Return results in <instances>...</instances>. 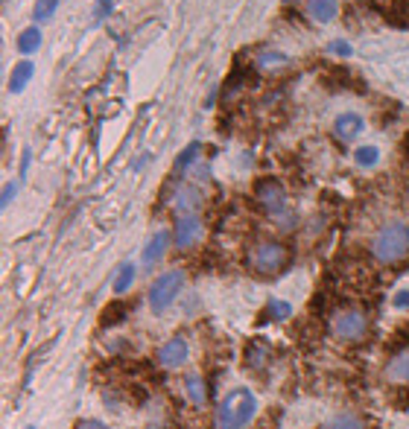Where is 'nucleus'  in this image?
I'll use <instances>...</instances> for the list:
<instances>
[{"label":"nucleus","mask_w":409,"mask_h":429,"mask_svg":"<svg viewBox=\"0 0 409 429\" xmlns=\"http://www.w3.org/2000/svg\"><path fill=\"white\" fill-rule=\"evenodd\" d=\"M257 415V400L249 388L228 391L217 406V429H246Z\"/></svg>","instance_id":"obj_1"},{"label":"nucleus","mask_w":409,"mask_h":429,"mask_svg":"<svg viewBox=\"0 0 409 429\" xmlns=\"http://www.w3.org/2000/svg\"><path fill=\"white\" fill-rule=\"evenodd\" d=\"M409 251V225L403 219H392L371 240V254L377 263H398Z\"/></svg>","instance_id":"obj_2"},{"label":"nucleus","mask_w":409,"mask_h":429,"mask_svg":"<svg viewBox=\"0 0 409 429\" xmlns=\"http://www.w3.org/2000/svg\"><path fill=\"white\" fill-rule=\"evenodd\" d=\"M184 272L181 269H170V272H164V275H158L155 280H152V286H150V292H146V301H150V310L155 313V315H161V313H167L172 304H176V298H179V292L184 289Z\"/></svg>","instance_id":"obj_3"},{"label":"nucleus","mask_w":409,"mask_h":429,"mask_svg":"<svg viewBox=\"0 0 409 429\" xmlns=\"http://www.w3.org/2000/svg\"><path fill=\"white\" fill-rule=\"evenodd\" d=\"M333 333L342 342H363L368 336V315L363 310H345L333 322Z\"/></svg>","instance_id":"obj_4"},{"label":"nucleus","mask_w":409,"mask_h":429,"mask_svg":"<svg viewBox=\"0 0 409 429\" xmlns=\"http://www.w3.org/2000/svg\"><path fill=\"white\" fill-rule=\"evenodd\" d=\"M255 196L269 216H281L287 211V193H283V184L275 178H260L255 187Z\"/></svg>","instance_id":"obj_5"},{"label":"nucleus","mask_w":409,"mask_h":429,"mask_svg":"<svg viewBox=\"0 0 409 429\" xmlns=\"http://www.w3.org/2000/svg\"><path fill=\"white\" fill-rule=\"evenodd\" d=\"M287 263V249L281 242H263L255 251V269L260 275H275Z\"/></svg>","instance_id":"obj_6"},{"label":"nucleus","mask_w":409,"mask_h":429,"mask_svg":"<svg viewBox=\"0 0 409 429\" xmlns=\"http://www.w3.org/2000/svg\"><path fill=\"white\" fill-rule=\"evenodd\" d=\"M188 357H190V345H188V339L184 336H172L158 348V365L170 368V371L172 368H181L184 362H188Z\"/></svg>","instance_id":"obj_7"},{"label":"nucleus","mask_w":409,"mask_h":429,"mask_svg":"<svg viewBox=\"0 0 409 429\" xmlns=\"http://www.w3.org/2000/svg\"><path fill=\"white\" fill-rule=\"evenodd\" d=\"M202 237V219L196 213H181L176 219V228H172V242L179 249H190L193 242H199Z\"/></svg>","instance_id":"obj_8"},{"label":"nucleus","mask_w":409,"mask_h":429,"mask_svg":"<svg viewBox=\"0 0 409 429\" xmlns=\"http://www.w3.org/2000/svg\"><path fill=\"white\" fill-rule=\"evenodd\" d=\"M363 132H366V120H363V114H357V112H342L337 120H333V134H337L339 140H345V143L357 140Z\"/></svg>","instance_id":"obj_9"},{"label":"nucleus","mask_w":409,"mask_h":429,"mask_svg":"<svg viewBox=\"0 0 409 429\" xmlns=\"http://www.w3.org/2000/svg\"><path fill=\"white\" fill-rule=\"evenodd\" d=\"M167 245H170V234H167V231H155V234L150 237V242L143 245V254H141L143 269H152L155 263H161V257H164Z\"/></svg>","instance_id":"obj_10"},{"label":"nucleus","mask_w":409,"mask_h":429,"mask_svg":"<svg viewBox=\"0 0 409 429\" xmlns=\"http://www.w3.org/2000/svg\"><path fill=\"white\" fill-rule=\"evenodd\" d=\"M32 73H35V65H32V59H21L18 65L9 70V82H6L9 94H21V91H23V88H27V85H30Z\"/></svg>","instance_id":"obj_11"},{"label":"nucleus","mask_w":409,"mask_h":429,"mask_svg":"<svg viewBox=\"0 0 409 429\" xmlns=\"http://www.w3.org/2000/svg\"><path fill=\"white\" fill-rule=\"evenodd\" d=\"M307 15L316 23H330L339 15V0H307Z\"/></svg>","instance_id":"obj_12"},{"label":"nucleus","mask_w":409,"mask_h":429,"mask_svg":"<svg viewBox=\"0 0 409 429\" xmlns=\"http://www.w3.org/2000/svg\"><path fill=\"white\" fill-rule=\"evenodd\" d=\"M202 207V193L193 187V184H184V187L176 193V211L181 213H196Z\"/></svg>","instance_id":"obj_13"},{"label":"nucleus","mask_w":409,"mask_h":429,"mask_svg":"<svg viewBox=\"0 0 409 429\" xmlns=\"http://www.w3.org/2000/svg\"><path fill=\"white\" fill-rule=\"evenodd\" d=\"M41 41H44V39H41V27H39V23H32V27H27V30L18 32L15 47H18L21 56H32V53H39Z\"/></svg>","instance_id":"obj_14"},{"label":"nucleus","mask_w":409,"mask_h":429,"mask_svg":"<svg viewBox=\"0 0 409 429\" xmlns=\"http://www.w3.org/2000/svg\"><path fill=\"white\" fill-rule=\"evenodd\" d=\"M386 377L392 379V383H409V348L395 353V359L386 365Z\"/></svg>","instance_id":"obj_15"},{"label":"nucleus","mask_w":409,"mask_h":429,"mask_svg":"<svg viewBox=\"0 0 409 429\" xmlns=\"http://www.w3.org/2000/svg\"><path fill=\"white\" fill-rule=\"evenodd\" d=\"M134 275H138L134 263H123V266L117 269V278H114V284H111L114 295H126V292L132 289V284H134Z\"/></svg>","instance_id":"obj_16"},{"label":"nucleus","mask_w":409,"mask_h":429,"mask_svg":"<svg viewBox=\"0 0 409 429\" xmlns=\"http://www.w3.org/2000/svg\"><path fill=\"white\" fill-rule=\"evenodd\" d=\"M354 161H357V167H363V169L377 167V161H380V149H377V146H371V143L357 146V149H354Z\"/></svg>","instance_id":"obj_17"},{"label":"nucleus","mask_w":409,"mask_h":429,"mask_svg":"<svg viewBox=\"0 0 409 429\" xmlns=\"http://www.w3.org/2000/svg\"><path fill=\"white\" fill-rule=\"evenodd\" d=\"M325 429H366V423L359 421L354 412H339L325 423Z\"/></svg>","instance_id":"obj_18"},{"label":"nucleus","mask_w":409,"mask_h":429,"mask_svg":"<svg viewBox=\"0 0 409 429\" xmlns=\"http://www.w3.org/2000/svg\"><path fill=\"white\" fill-rule=\"evenodd\" d=\"M56 12H59V0H35V6H32V21H35V23H47V21H53Z\"/></svg>","instance_id":"obj_19"},{"label":"nucleus","mask_w":409,"mask_h":429,"mask_svg":"<svg viewBox=\"0 0 409 429\" xmlns=\"http://www.w3.org/2000/svg\"><path fill=\"white\" fill-rule=\"evenodd\" d=\"M184 386H188V397L193 406H205V386H202V377L199 374H190L184 379Z\"/></svg>","instance_id":"obj_20"},{"label":"nucleus","mask_w":409,"mask_h":429,"mask_svg":"<svg viewBox=\"0 0 409 429\" xmlns=\"http://www.w3.org/2000/svg\"><path fill=\"white\" fill-rule=\"evenodd\" d=\"M199 149H202V143H188L181 149V155L176 158V173H184L188 167L196 164V158H199Z\"/></svg>","instance_id":"obj_21"},{"label":"nucleus","mask_w":409,"mask_h":429,"mask_svg":"<svg viewBox=\"0 0 409 429\" xmlns=\"http://www.w3.org/2000/svg\"><path fill=\"white\" fill-rule=\"evenodd\" d=\"M290 313H292V306H290L287 301H278V298H272V301H269L266 315H272L275 322H283V318H290Z\"/></svg>","instance_id":"obj_22"},{"label":"nucleus","mask_w":409,"mask_h":429,"mask_svg":"<svg viewBox=\"0 0 409 429\" xmlns=\"http://www.w3.org/2000/svg\"><path fill=\"white\" fill-rule=\"evenodd\" d=\"M328 53H330V56H342V59H348V56H354V47H351L348 41L337 39V41H330V44H328Z\"/></svg>","instance_id":"obj_23"},{"label":"nucleus","mask_w":409,"mask_h":429,"mask_svg":"<svg viewBox=\"0 0 409 429\" xmlns=\"http://www.w3.org/2000/svg\"><path fill=\"white\" fill-rule=\"evenodd\" d=\"M275 61H287V53H281V50H266V53H260V59H257V65L260 67H269V65H275Z\"/></svg>","instance_id":"obj_24"},{"label":"nucleus","mask_w":409,"mask_h":429,"mask_svg":"<svg viewBox=\"0 0 409 429\" xmlns=\"http://www.w3.org/2000/svg\"><path fill=\"white\" fill-rule=\"evenodd\" d=\"M18 187H21L18 181H6L3 193H0V207H9L12 202H15V196H18Z\"/></svg>","instance_id":"obj_25"},{"label":"nucleus","mask_w":409,"mask_h":429,"mask_svg":"<svg viewBox=\"0 0 409 429\" xmlns=\"http://www.w3.org/2000/svg\"><path fill=\"white\" fill-rule=\"evenodd\" d=\"M120 318H126V310H123V306H108L106 310V318H103V327H111L114 322H120Z\"/></svg>","instance_id":"obj_26"},{"label":"nucleus","mask_w":409,"mask_h":429,"mask_svg":"<svg viewBox=\"0 0 409 429\" xmlns=\"http://www.w3.org/2000/svg\"><path fill=\"white\" fill-rule=\"evenodd\" d=\"M111 15V0H97V6H94V18L97 21H106Z\"/></svg>","instance_id":"obj_27"},{"label":"nucleus","mask_w":409,"mask_h":429,"mask_svg":"<svg viewBox=\"0 0 409 429\" xmlns=\"http://www.w3.org/2000/svg\"><path fill=\"white\" fill-rule=\"evenodd\" d=\"M392 304L398 306V310H406V313H409V289H401V292H395Z\"/></svg>","instance_id":"obj_28"},{"label":"nucleus","mask_w":409,"mask_h":429,"mask_svg":"<svg viewBox=\"0 0 409 429\" xmlns=\"http://www.w3.org/2000/svg\"><path fill=\"white\" fill-rule=\"evenodd\" d=\"M77 429H108V426L94 418H82V421H77Z\"/></svg>","instance_id":"obj_29"},{"label":"nucleus","mask_w":409,"mask_h":429,"mask_svg":"<svg viewBox=\"0 0 409 429\" xmlns=\"http://www.w3.org/2000/svg\"><path fill=\"white\" fill-rule=\"evenodd\" d=\"M30 161H32V152H30V149H23V155H21V178L27 176V169H30Z\"/></svg>","instance_id":"obj_30"},{"label":"nucleus","mask_w":409,"mask_h":429,"mask_svg":"<svg viewBox=\"0 0 409 429\" xmlns=\"http://www.w3.org/2000/svg\"><path fill=\"white\" fill-rule=\"evenodd\" d=\"M30 429H35V426H30Z\"/></svg>","instance_id":"obj_31"}]
</instances>
